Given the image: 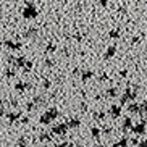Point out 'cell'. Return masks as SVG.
I'll return each mask as SVG.
<instances>
[{
    "instance_id": "obj_1",
    "label": "cell",
    "mask_w": 147,
    "mask_h": 147,
    "mask_svg": "<svg viewBox=\"0 0 147 147\" xmlns=\"http://www.w3.org/2000/svg\"><path fill=\"white\" fill-rule=\"evenodd\" d=\"M60 147H69V146H66V144H65V146H60Z\"/></svg>"
}]
</instances>
